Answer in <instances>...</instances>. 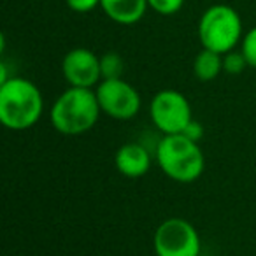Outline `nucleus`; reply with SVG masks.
<instances>
[{
  "label": "nucleus",
  "mask_w": 256,
  "mask_h": 256,
  "mask_svg": "<svg viewBox=\"0 0 256 256\" xmlns=\"http://www.w3.org/2000/svg\"><path fill=\"white\" fill-rule=\"evenodd\" d=\"M44 100L40 90L23 78L0 84V121L11 130H26L39 121Z\"/></svg>",
  "instance_id": "2"
},
{
  "label": "nucleus",
  "mask_w": 256,
  "mask_h": 256,
  "mask_svg": "<svg viewBox=\"0 0 256 256\" xmlns=\"http://www.w3.org/2000/svg\"><path fill=\"white\" fill-rule=\"evenodd\" d=\"M116 168L121 176L130 179L142 178L151 167V154L142 144H123L116 153Z\"/></svg>",
  "instance_id": "9"
},
{
  "label": "nucleus",
  "mask_w": 256,
  "mask_h": 256,
  "mask_svg": "<svg viewBox=\"0 0 256 256\" xmlns=\"http://www.w3.org/2000/svg\"><path fill=\"white\" fill-rule=\"evenodd\" d=\"M182 136L188 137L190 140H193V142H198L200 139L204 137V126L198 123V121H190L188 124H186V128L182 130Z\"/></svg>",
  "instance_id": "17"
},
{
  "label": "nucleus",
  "mask_w": 256,
  "mask_h": 256,
  "mask_svg": "<svg viewBox=\"0 0 256 256\" xmlns=\"http://www.w3.org/2000/svg\"><path fill=\"white\" fill-rule=\"evenodd\" d=\"M198 37L206 50L220 54L234 51L242 37L240 16L230 6H212L200 18Z\"/></svg>",
  "instance_id": "4"
},
{
  "label": "nucleus",
  "mask_w": 256,
  "mask_h": 256,
  "mask_svg": "<svg viewBox=\"0 0 256 256\" xmlns=\"http://www.w3.org/2000/svg\"><path fill=\"white\" fill-rule=\"evenodd\" d=\"M223 70V54L204 48L193 62V72L200 81H212Z\"/></svg>",
  "instance_id": "11"
},
{
  "label": "nucleus",
  "mask_w": 256,
  "mask_h": 256,
  "mask_svg": "<svg viewBox=\"0 0 256 256\" xmlns=\"http://www.w3.org/2000/svg\"><path fill=\"white\" fill-rule=\"evenodd\" d=\"M100 8L112 22L121 25H134L150 8L148 0H100Z\"/></svg>",
  "instance_id": "10"
},
{
  "label": "nucleus",
  "mask_w": 256,
  "mask_h": 256,
  "mask_svg": "<svg viewBox=\"0 0 256 256\" xmlns=\"http://www.w3.org/2000/svg\"><path fill=\"white\" fill-rule=\"evenodd\" d=\"M148 4H150V8L154 9L158 14L170 16V14H176V12L182 8L184 0H148Z\"/></svg>",
  "instance_id": "15"
},
{
  "label": "nucleus",
  "mask_w": 256,
  "mask_h": 256,
  "mask_svg": "<svg viewBox=\"0 0 256 256\" xmlns=\"http://www.w3.org/2000/svg\"><path fill=\"white\" fill-rule=\"evenodd\" d=\"M156 160L162 170L178 182L196 181L206 167L198 142H193L182 134L165 136L158 142Z\"/></svg>",
  "instance_id": "3"
},
{
  "label": "nucleus",
  "mask_w": 256,
  "mask_h": 256,
  "mask_svg": "<svg viewBox=\"0 0 256 256\" xmlns=\"http://www.w3.org/2000/svg\"><path fill=\"white\" fill-rule=\"evenodd\" d=\"M96 92L100 109L114 120H132L140 109V95L123 79H102Z\"/></svg>",
  "instance_id": "7"
},
{
  "label": "nucleus",
  "mask_w": 256,
  "mask_h": 256,
  "mask_svg": "<svg viewBox=\"0 0 256 256\" xmlns=\"http://www.w3.org/2000/svg\"><path fill=\"white\" fill-rule=\"evenodd\" d=\"M150 114L154 126L164 132V136L181 134L193 120L188 98L176 90L158 92L150 104Z\"/></svg>",
  "instance_id": "6"
},
{
  "label": "nucleus",
  "mask_w": 256,
  "mask_h": 256,
  "mask_svg": "<svg viewBox=\"0 0 256 256\" xmlns=\"http://www.w3.org/2000/svg\"><path fill=\"white\" fill-rule=\"evenodd\" d=\"M124 70V62L118 53H106L100 58L102 79H121Z\"/></svg>",
  "instance_id": "12"
},
{
  "label": "nucleus",
  "mask_w": 256,
  "mask_h": 256,
  "mask_svg": "<svg viewBox=\"0 0 256 256\" xmlns=\"http://www.w3.org/2000/svg\"><path fill=\"white\" fill-rule=\"evenodd\" d=\"M154 252L156 256H198V232L181 218L165 220L154 232Z\"/></svg>",
  "instance_id": "5"
},
{
  "label": "nucleus",
  "mask_w": 256,
  "mask_h": 256,
  "mask_svg": "<svg viewBox=\"0 0 256 256\" xmlns=\"http://www.w3.org/2000/svg\"><path fill=\"white\" fill-rule=\"evenodd\" d=\"M65 81L76 88H93L102 78L100 58L86 48H76L68 51L62 64Z\"/></svg>",
  "instance_id": "8"
},
{
  "label": "nucleus",
  "mask_w": 256,
  "mask_h": 256,
  "mask_svg": "<svg viewBox=\"0 0 256 256\" xmlns=\"http://www.w3.org/2000/svg\"><path fill=\"white\" fill-rule=\"evenodd\" d=\"M67 6L76 12H90L100 6V0H67Z\"/></svg>",
  "instance_id": "16"
},
{
  "label": "nucleus",
  "mask_w": 256,
  "mask_h": 256,
  "mask_svg": "<svg viewBox=\"0 0 256 256\" xmlns=\"http://www.w3.org/2000/svg\"><path fill=\"white\" fill-rule=\"evenodd\" d=\"M240 51H242V54H244V58H246V62H248L249 67L256 68V26L254 28H251L244 36Z\"/></svg>",
  "instance_id": "14"
},
{
  "label": "nucleus",
  "mask_w": 256,
  "mask_h": 256,
  "mask_svg": "<svg viewBox=\"0 0 256 256\" xmlns=\"http://www.w3.org/2000/svg\"><path fill=\"white\" fill-rule=\"evenodd\" d=\"M100 110L96 92L70 86L53 104L50 120L56 132L64 136H81L95 126Z\"/></svg>",
  "instance_id": "1"
},
{
  "label": "nucleus",
  "mask_w": 256,
  "mask_h": 256,
  "mask_svg": "<svg viewBox=\"0 0 256 256\" xmlns=\"http://www.w3.org/2000/svg\"><path fill=\"white\" fill-rule=\"evenodd\" d=\"M248 67V62H246L242 51H228L223 54V70L230 76L240 74L244 68Z\"/></svg>",
  "instance_id": "13"
}]
</instances>
